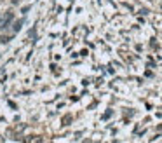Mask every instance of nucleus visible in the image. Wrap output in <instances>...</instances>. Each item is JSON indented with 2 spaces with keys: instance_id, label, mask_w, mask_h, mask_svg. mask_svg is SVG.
<instances>
[{
  "instance_id": "f257e3e1",
  "label": "nucleus",
  "mask_w": 162,
  "mask_h": 143,
  "mask_svg": "<svg viewBox=\"0 0 162 143\" xmlns=\"http://www.w3.org/2000/svg\"><path fill=\"white\" fill-rule=\"evenodd\" d=\"M10 21H12V12H10V10H7L5 14H2V16H0V30H2V28H5Z\"/></svg>"
},
{
  "instance_id": "f03ea898",
  "label": "nucleus",
  "mask_w": 162,
  "mask_h": 143,
  "mask_svg": "<svg viewBox=\"0 0 162 143\" xmlns=\"http://www.w3.org/2000/svg\"><path fill=\"white\" fill-rule=\"evenodd\" d=\"M23 23H24L23 19H19V21H16V23H14V31H19V30H21V26H23Z\"/></svg>"
},
{
  "instance_id": "7ed1b4c3",
  "label": "nucleus",
  "mask_w": 162,
  "mask_h": 143,
  "mask_svg": "<svg viewBox=\"0 0 162 143\" xmlns=\"http://www.w3.org/2000/svg\"><path fill=\"white\" fill-rule=\"evenodd\" d=\"M12 37H5V35H0V44H7Z\"/></svg>"
},
{
  "instance_id": "20e7f679",
  "label": "nucleus",
  "mask_w": 162,
  "mask_h": 143,
  "mask_svg": "<svg viewBox=\"0 0 162 143\" xmlns=\"http://www.w3.org/2000/svg\"><path fill=\"white\" fill-rule=\"evenodd\" d=\"M19 2H21V0H12V3H14V5H17Z\"/></svg>"
}]
</instances>
